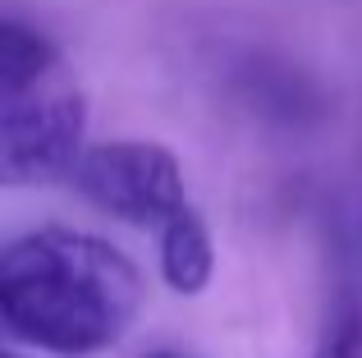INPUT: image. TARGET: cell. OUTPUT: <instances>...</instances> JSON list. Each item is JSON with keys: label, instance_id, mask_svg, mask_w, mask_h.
<instances>
[{"label": "cell", "instance_id": "6da1fadb", "mask_svg": "<svg viewBox=\"0 0 362 358\" xmlns=\"http://www.w3.org/2000/svg\"><path fill=\"white\" fill-rule=\"evenodd\" d=\"M142 304V276L115 243L78 230L18 234L0 253V322L9 340L83 358L119 345Z\"/></svg>", "mask_w": 362, "mask_h": 358}, {"label": "cell", "instance_id": "7a4b0ae2", "mask_svg": "<svg viewBox=\"0 0 362 358\" xmlns=\"http://www.w3.org/2000/svg\"><path fill=\"white\" fill-rule=\"evenodd\" d=\"M88 129V101L64 55L37 23L9 9L0 23V138L5 184H69Z\"/></svg>", "mask_w": 362, "mask_h": 358}, {"label": "cell", "instance_id": "3957f363", "mask_svg": "<svg viewBox=\"0 0 362 358\" xmlns=\"http://www.w3.org/2000/svg\"><path fill=\"white\" fill-rule=\"evenodd\" d=\"M74 193L115 221L165 230L179 212H188V188L175 152L147 138H115V143H88L69 175Z\"/></svg>", "mask_w": 362, "mask_h": 358}, {"label": "cell", "instance_id": "277c9868", "mask_svg": "<svg viewBox=\"0 0 362 358\" xmlns=\"http://www.w3.org/2000/svg\"><path fill=\"white\" fill-rule=\"evenodd\" d=\"M156 239H160V276H165V285L175 294H202L216 271V248L197 207L179 212Z\"/></svg>", "mask_w": 362, "mask_h": 358}, {"label": "cell", "instance_id": "5b68a950", "mask_svg": "<svg viewBox=\"0 0 362 358\" xmlns=\"http://www.w3.org/2000/svg\"><path fill=\"white\" fill-rule=\"evenodd\" d=\"M308 358H362V299H339Z\"/></svg>", "mask_w": 362, "mask_h": 358}, {"label": "cell", "instance_id": "8992f818", "mask_svg": "<svg viewBox=\"0 0 362 358\" xmlns=\"http://www.w3.org/2000/svg\"><path fill=\"white\" fill-rule=\"evenodd\" d=\"M147 358H184V354H170V350H156V354H147Z\"/></svg>", "mask_w": 362, "mask_h": 358}, {"label": "cell", "instance_id": "52a82bcc", "mask_svg": "<svg viewBox=\"0 0 362 358\" xmlns=\"http://www.w3.org/2000/svg\"><path fill=\"white\" fill-rule=\"evenodd\" d=\"M5 358H23V354H5Z\"/></svg>", "mask_w": 362, "mask_h": 358}]
</instances>
